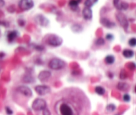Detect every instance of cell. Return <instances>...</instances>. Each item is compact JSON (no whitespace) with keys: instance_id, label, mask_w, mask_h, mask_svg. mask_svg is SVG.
<instances>
[{"instance_id":"6da1fadb","label":"cell","mask_w":136,"mask_h":115,"mask_svg":"<svg viewBox=\"0 0 136 115\" xmlns=\"http://www.w3.org/2000/svg\"><path fill=\"white\" fill-rule=\"evenodd\" d=\"M65 95L55 102L54 110L58 115H79L81 109V97L79 91L68 89Z\"/></svg>"},{"instance_id":"7a4b0ae2","label":"cell","mask_w":136,"mask_h":115,"mask_svg":"<svg viewBox=\"0 0 136 115\" xmlns=\"http://www.w3.org/2000/svg\"><path fill=\"white\" fill-rule=\"evenodd\" d=\"M43 41L49 46L58 47L63 43V39L55 34H47L43 38Z\"/></svg>"},{"instance_id":"3957f363","label":"cell","mask_w":136,"mask_h":115,"mask_svg":"<svg viewBox=\"0 0 136 115\" xmlns=\"http://www.w3.org/2000/svg\"><path fill=\"white\" fill-rule=\"evenodd\" d=\"M66 64L65 61L60 58H53L50 61L48 66L51 69L54 71H58L63 69L66 67Z\"/></svg>"},{"instance_id":"277c9868","label":"cell","mask_w":136,"mask_h":115,"mask_svg":"<svg viewBox=\"0 0 136 115\" xmlns=\"http://www.w3.org/2000/svg\"><path fill=\"white\" fill-rule=\"evenodd\" d=\"M32 107L35 111H42L44 110L45 108H47V102L43 99L37 98L34 100L32 103Z\"/></svg>"},{"instance_id":"5b68a950","label":"cell","mask_w":136,"mask_h":115,"mask_svg":"<svg viewBox=\"0 0 136 115\" xmlns=\"http://www.w3.org/2000/svg\"><path fill=\"white\" fill-rule=\"evenodd\" d=\"M115 17L117 18V20L119 22V23L120 24V25L121 27H123L125 29H128V27L129 23L128 19L126 17V15L123 13H121V12H118L116 13Z\"/></svg>"},{"instance_id":"8992f818","label":"cell","mask_w":136,"mask_h":115,"mask_svg":"<svg viewBox=\"0 0 136 115\" xmlns=\"http://www.w3.org/2000/svg\"><path fill=\"white\" fill-rule=\"evenodd\" d=\"M34 2L33 0H20L19 2V7L23 11H27L33 8Z\"/></svg>"},{"instance_id":"52a82bcc","label":"cell","mask_w":136,"mask_h":115,"mask_svg":"<svg viewBox=\"0 0 136 115\" xmlns=\"http://www.w3.org/2000/svg\"><path fill=\"white\" fill-rule=\"evenodd\" d=\"M35 91L40 96H44L51 92V88L47 85H37L35 87Z\"/></svg>"},{"instance_id":"ba28073f","label":"cell","mask_w":136,"mask_h":115,"mask_svg":"<svg viewBox=\"0 0 136 115\" xmlns=\"http://www.w3.org/2000/svg\"><path fill=\"white\" fill-rule=\"evenodd\" d=\"M17 91L26 97H31L33 94L31 89L27 86H25V85L18 86L17 88Z\"/></svg>"},{"instance_id":"9c48e42d","label":"cell","mask_w":136,"mask_h":115,"mask_svg":"<svg viewBox=\"0 0 136 115\" xmlns=\"http://www.w3.org/2000/svg\"><path fill=\"white\" fill-rule=\"evenodd\" d=\"M113 5L118 10H127L129 8V4L128 3L123 1L121 0H113Z\"/></svg>"},{"instance_id":"30bf717a","label":"cell","mask_w":136,"mask_h":115,"mask_svg":"<svg viewBox=\"0 0 136 115\" xmlns=\"http://www.w3.org/2000/svg\"><path fill=\"white\" fill-rule=\"evenodd\" d=\"M51 76V72L47 70H44V71H41L38 75V79L41 82H46L48 81L50 78Z\"/></svg>"},{"instance_id":"8fae6325","label":"cell","mask_w":136,"mask_h":115,"mask_svg":"<svg viewBox=\"0 0 136 115\" xmlns=\"http://www.w3.org/2000/svg\"><path fill=\"white\" fill-rule=\"evenodd\" d=\"M82 15H83L84 18L85 19H86V20L92 19V16H93V13H92V10L91 9V8L85 7L83 11H82Z\"/></svg>"},{"instance_id":"7c38bea8","label":"cell","mask_w":136,"mask_h":115,"mask_svg":"<svg viewBox=\"0 0 136 115\" xmlns=\"http://www.w3.org/2000/svg\"><path fill=\"white\" fill-rule=\"evenodd\" d=\"M100 23L106 28H108V29H111L113 27H114L115 25V23H113L112 21H111L110 20H109L107 18H102L100 19Z\"/></svg>"},{"instance_id":"4fadbf2b","label":"cell","mask_w":136,"mask_h":115,"mask_svg":"<svg viewBox=\"0 0 136 115\" xmlns=\"http://www.w3.org/2000/svg\"><path fill=\"white\" fill-rule=\"evenodd\" d=\"M35 21L42 26H46L49 23V21L43 15H37L35 17Z\"/></svg>"},{"instance_id":"5bb4252c","label":"cell","mask_w":136,"mask_h":115,"mask_svg":"<svg viewBox=\"0 0 136 115\" xmlns=\"http://www.w3.org/2000/svg\"><path fill=\"white\" fill-rule=\"evenodd\" d=\"M122 54H123V56L124 57L127 58V59H130V58L134 57V51H132V50L126 49L123 51Z\"/></svg>"},{"instance_id":"9a60e30c","label":"cell","mask_w":136,"mask_h":115,"mask_svg":"<svg viewBox=\"0 0 136 115\" xmlns=\"http://www.w3.org/2000/svg\"><path fill=\"white\" fill-rule=\"evenodd\" d=\"M17 32L16 31H12L9 32L8 35V40L9 42H13L17 37Z\"/></svg>"},{"instance_id":"2e32d148","label":"cell","mask_w":136,"mask_h":115,"mask_svg":"<svg viewBox=\"0 0 136 115\" xmlns=\"http://www.w3.org/2000/svg\"><path fill=\"white\" fill-rule=\"evenodd\" d=\"M118 89L121 91H128V89H129V86L128 84L126 83L120 82L118 84Z\"/></svg>"},{"instance_id":"e0dca14e","label":"cell","mask_w":136,"mask_h":115,"mask_svg":"<svg viewBox=\"0 0 136 115\" xmlns=\"http://www.w3.org/2000/svg\"><path fill=\"white\" fill-rule=\"evenodd\" d=\"M104 61L107 65H113L115 62V57L112 55H107L105 57Z\"/></svg>"},{"instance_id":"ac0fdd59","label":"cell","mask_w":136,"mask_h":115,"mask_svg":"<svg viewBox=\"0 0 136 115\" xmlns=\"http://www.w3.org/2000/svg\"><path fill=\"white\" fill-rule=\"evenodd\" d=\"M98 1V0H85L84 3L85 7L91 8Z\"/></svg>"},{"instance_id":"d6986e66","label":"cell","mask_w":136,"mask_h":115,"mask_svg":"<svg viewBox=\"0 0 136 115\" xmlns=\"http://www.w3.org/2000/svg\"><path fill=\"white\" fill-rule=\"evenodd\" d=\"M95 92L99 95H103L105 93V90L103 87L101 86H97L95 88Z\"/></svg>"},{"instance_id":"ffe728a7","label":"cell","mask_w":136,"mask_h":115,"mask_svg":"<svg viewBox=\"0 0 136 115\" xmlns=\"http://www.w3.org/2000/svg\"><path fill=\"white\" fill-rule=\"evenodd\" d=\"M79 2L77 0H70L69 2V5L71 9H77L78 7Z\"/></svg>"},{"instance_id":"44dd1931","label":"cell","mask_w":136,"mask_h":115,"mask_svg":"<svg viewBox=\"0 0 136 115\" xmlns=\"http://www.w3.org/2000/svg\"><path fill=\"white\" fill-rule=\"evenodd\" d=\"M71 29L74 32H80L82 31L83 28H82V27L81 25H79L78 24H75L72 26Z\"/></svg>"},{"instance_id":"7402d4cb","label":"cell","mask_w":136,"mask_h":115,"mask_svg":"<svg viewBox=\"0 0 136 115\" xmlns=\"http://www.w3.org/2000/svg\"><path fill=\"white\" fill-rule=\"evenodd\" d=\"M105 41L104 39H103V38H102V37L98 38V39L95 41V45H97V46H102V45H103L105 44Z\"/></svg>"},{"instance_id":"603a6c76","label":"cell","mask_w":136,"mask_h":115,"mask_svg":"<svg viewBox=\"0 0 136 115\" xmlns=\"http://www.w3.org/2000/svg\"><path fill=\"white\" fill-rule=\"evenodd\" d=\"M106 109H107V111H109V112H113V111L116 109V107H115V105H113V104H110V105H108L107 106Z\"/></svg>"},{"instance_id":"cb8c5ba5","label":"cell","mask_w":136,"mask_h":115,"mask_svg":"<svg viewBox=\"0 0 136 115\" xmlns=\"http://www.w3.org/2000/svg\"><path fill=\"white\" fill-rule=\"evenodd\" d=\"M23 81L25 83H33L34 82V78L32 76H25L24 77Z\"/></svg>"},{"instance_id":"d4e9b609","label":"cell","mask_w":136,"mask_h":115,"mask_svg":"<svg viewBox=\"0 0 136 115\" xmlns=\"http://www.w3.org/2000/svg\"><path fill=\"white\" fill-rule=\"evenodd\" d=\"M128 44L131 47H136V38L132 37L128 41Z\"/></svg>"},{"instance_id":"484cf974","label":"cell","mask_w":136,"mask_h":115,"mask_svg":"<svg viewBox=\"0 0 136 115\" xmlns=\"http://www.w3.org/2000/svg\"><path fill=\"white\" fill-rule=\"evenodd\" d=\"M123 99L125 102H129L131 100V97L129 96V94H125L123 95Z\"/></svg>"},{"instance_id":"4316f807","label":"cell","mask_w":136,"mask_h":115,"mask_svg":"<svg viewBox=\"0 0 136 115\" xmlns=\"http://www.w3.org/2000/svg\"><path fill=\"white\" fill-rule=\"evenodd\" d=\"M119 77H120L121 79H123V80L127 77V74H126V72L124 70H122V71H121Z\"/></svg>"},{"instance_id":"83f0119b","label":"cell","mask_w":136,"mask_h":115,"mask_svg":"<svg viewBox=\"0 0 136 115\" xmlns=\"http://www.w3.org/2000/svg\"><path fill=\"white\" fill-rule=\"evenodd\" d=\"M105 38H106V39L108 40V41H111V40L113 39L114 37H113V35L112 34H111V33H108V34L106 35Z\"/></svg>"},{"instance_id":"f1b7e54d","label":"cell","mask_w":136,"mask_h":115,"mask_svg":"<svg viewBox=\"0 0 136 115\" xmlns=\"http://www.w3.org/2000/svg\"><path fill=\"white\" fill-rule=\"evenodd\" d=\"M5 111L8 115H11L13 114V110H11L9 107H5Z\"/></svg>"},{"instance_id":"f546056e","label":"cell","mask_w":136,"mask_h":115,"mask_svg":"<svg viewBox=\"0 0 136 115\" xmlns=\"http://www.w3.org/2000/svg\"><path fill=\"white\" fill-rule=\"evenodd\" d=\"M43 115H51V113L47 108H45L44 110H43Z\"/></svg>"},{"instance_id":"4dcf8cb0","label":"cell","mask_w":136,"mask_h":115,"mask_svg":"<svg viewBox=\"0 0 136 115\" xmlns=\"http://www.w3.org/2000/svg\"><path fill=\"white\" fill-rule=\"evenodd\" d=\"M129 68L131 69V70H134V69H136V65L134 63H130L129 65Z\"/></svg>"},{"instance_id":"1f68e13d","label":"cell","mask_w":136,"mask_h":115,"mask_svg":"<svg viewBox=\"0 0 136 115\" xmlns=\"http://www.w3.org/2000/svg\"><path fill=\"white\" fill-rule=\"evenodd\" d=\"M4 5H5V1H4V0H0V8L3 7Z\"/></svg>"},{"instance_id":"d6a6232c","label":"cell","mask_w":136,"mask_h":115,"mask_svg":"<svg viewBox=\"0 0 136 115\" xmlns=\"http://www.w3.org/2000/svg\"><path fill=\"white\" fill-rule=\"evenodd\" d=\"M135 92H136V86H135Z\"/></svg>"},{"instance_id":"836d02e7","label":"cell","mask_w":136,"mask_h":115,"mask_svg":"<svg viewBox=\"0 0 136 115\" xmlns=\"http://www.w3.org/2000/svg\"><path fill=\"white\" fill-rule=\"evenodd\" d=\"M79 1H81V0H79Z\"/></svg>"},{"instance_id":"e575fe53","label":"cell","mask_w":136,"mask_h":115,"mask_svg":"<svg viewBox=\"0 0 136 115\" xmlns=\"http://www.w3.org/2000/svg\"></svg>"}]
</instances>
